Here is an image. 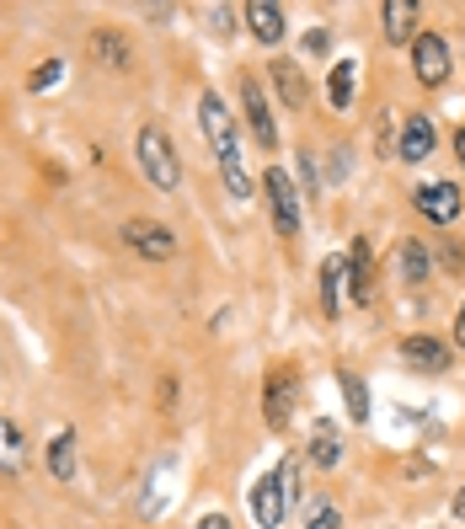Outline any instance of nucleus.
Segmentation results:
<instances>
[{
    "instance_id": "29",
    "label": "nucleus",
    "mask_w": 465,
    "mask_h": 529,
    "mask_svg": "<svg viewBox=\"0 0 465 529\" xmlns=\"http://www.w3.org/2000/svg\"><path fill=\"white\" fill-rule=\"evenodd\" d=\"M455 155H460V166H465V129L455 134Z\"/></svg>"
},
{
    "instance_id": "1",
    "label": "nucleus",
    "mask_w": 465,
    "mask_h": 529,
    "mask_svg": "<svg viewBox=\"0 0 465 529\" xmlns=\"http://www.w3.org/2000/svg\"><path fill=\"white\" fill-rule=\"evenodd\" d=\"M198 123H204V134H209V145H214V161H220V177H225L230 198H252V177H246V166H241L236 123H230V107L214 97V91L198 102Z\"/></svg>"
},
{
    "instance_id": "27",
    "label": "nucleus",
    "mask_w": 465,
    "mask_h": 529,
    "mask_svg": "<svg viewBox=\"0 0 465 529\" xmlns=\"http://www.w3.org/2000/svg\"><path fill=\"white\" fill-rule=\"evenodd\" d=\"M193 529H230V519H225V513H204V519H198Z\"/></svg>"
},
{
    "instance_id": "3",
    "label": "nucleus",
    "mask_w": 465,
    "mask_h": 529,
    "mask_svg": "<svg viewBox=\"0 0 465 529\" xmlns=\"http://www.w3.org/2000/svg\"><path fill=\"white\" fill-rule=\"evenodd\" d=\"M118 236H123V246H129V252L150 257V262H166V257L177 252V230L161 225V220H123Z\"/></svg>"
},
{
    "instance_id": "6",
    "label": "nucleus",
    "mask_w": 465,
    "mask_h": 529,
    "mask_svg": "<svg viewBox=\"0 0 465 529\" xmlns=\"http://www.w3.org/2000/svg\"><path fill=\"white\" fill-rule=\"evenodd\" d=\"M412 70H417V81H423V86H444V75H449V43L439 33H417Z\"/></svg>"
},
{
    "instance_id": "2",
    "label": "nucleus",
    "mask_w": 465,
    "mask_h": 529,
    "mask_svg": "<svg viewBox=\"0 0 465 529\" xmlns=\"http://www.w3.org/2000/svg\"><path fill=\"white\" fill-rule=\"evenodd\" d=\"M134 155H139V166H145L150 188L172 193L177 182H182V155H177V145H172V134H166V129L145 123V129H139V139H134Z\"/></svg>"
},
{
    "instance_id": "16",
    "label": "nucleus",
    "mask_w": 465,
    "mask_h": 529,
    "mask_svg": "<svg viewBox=\"0 0 465 529\" xmlns=\"http://www.w3.org/2000/svg\"><path fill=\"white\" fill-rule=\"evenodd\" d=\"M353 91H359V65H353V59H337V65H332V81H327V102L337 107V113H348V107H353Z\"/></svg>"
},
{
    "instance_id": "19",
    "label": "nucleus",
    "mask_w": 465,
    "mask_h": 529,
    "mask_svg": "<svg viewBox=\"0 0 465 529\" xmlns=\"http://www.w3.org/2000/svg\"><path fill=\"white\" fill-rule=\"evenodd\" d=\"M343 278H348V257H327L321 262V310L337 321V300H343Z\"/></svg>"
},
{
    "instance_id": "23",
    "label": "nucleus",
    "mask_w": 465,
    "mask_h": 529,
    "mask_svg": "<svg viewBox=\"0 0 465 529\" xmlns=\"http://www.w3.org/2000/svg\"><path fill=\"white\" fill-rule=\"evenodd\" d=\"M401 278H407V284H423V278H428V252H423V241H407V246H401Z\"/></svg>"
},
{
    "instance_id": "30",
    "label": "nucleus",
    "mask_w": 465,
    "mask_h": 529,
    "mask_svg": "<svg viewBox=\"0 0 465 529\" xmlns=\"http://www.w3.org/2000/svg\"><path fill=\"white\" fill-rule=\"evenodd\" d=\"M455 519H465V492H455Z\"/></svg>"
},
{
    "instance_id": "26",
    "label": "nucleus",
    "mask_w": 465,
    "mask_h": 529,
    "mask_svg": "<svg viewBox=\"0 0 465 529\" xmlns=\"http://www.w3.org/2000/svg\"><path fill=\"white\" fill-rule=\"evenodd\" d=\"M327 33H321V27H316V33H305V54H327Z\"/></svg>"
},
{
    "instance_id": "17",
    "label": "nucleus",
    "mask_w": 465,
    "mask_h": 529,
    "mask_svg": "<svg viewBox=\"0 0 465 529\" xmlns=\"http://www.w3.org/2000/svg\"><path fill=\"white\" fill-rule=\"evenodd\" d=\"M0 471H11V476L27 471V439L11 417H0Z\"/></svg>"
},
{
    "instance_id": "25",
    "label": "nucleus",
    "mask_w": 465,
    "mask_h": 529,
    "mask_svg": "<svg viewBox=\"0 0 465 529\" xmlns=\"http://www.w3.org/2000/svg\"><path fill=\"white\" fill-rule=\"evenodd\" d=\"M305 529H343V513H337V508L327 503V508H316V519H310Z\"/></svg>"
},
{
    "instance_id": "15",
    "label": "nucleus",
    "mask_w": 465,
    "mask_h": 529,
    "mask_svg": "<svg viewBox=\"0 0 465 529\" xmlns=\"http://www.w3.org/2000/svg\"><path fill=\"white\" fill-rule=\"evenodd\" d=\"M396 155H401V161H428V155H433V123L428 118H407V123H401Z\"/></svg>"
},
{
    "instance_id": "8",
    "label": "nucleus",
    "mask_w": 465,
    "mask_h": 529,
    "mask_svg": "<svg viewBox=\"0 0 465 529\" xmlns=\"http://www.w3.org/2000/svg\"><path fill=\"white\" fill-rule=\"evenodd\" d=\"M241 107H246V123H252V139L262 150H278V123H273V113H268V97H262V86L246 75L241 81Z\"/></svg>"
},
{
    "instance_id": "28",
    "label": "nucleus",
    "mask_w": 465,
    "mask_h": 529,
    "mask_svg": "<svg viewBox=\"0 0 465 529\" xmlns=\"http://www.w3.org/2000/svg\"><path fill=\"white\" fill-rule=\"evenodd\" d=\"M455 342L465 348V305H460V316H455Z\"/></svg>"
},
{
    "instance_id": "11",
    "label": "nucleus",
    "mask_w": 465,
    "mask_h": 529,
    "mask_svg": "<svg viewBox=\"0 0 465 529\" xmlns=\"http://www.w3.org/2000/svg\"><path fill=\"white\" fill-rule=\"evenodd\" d=\"M401 359H407L412 369H428V375H439V369H449V348H444V342L439 337H407V342H401Z\"/></svg>"
},
{
    "instance_id": "5",
    "label": "nucleus",
    "mask_w": 465,
    "mask_h": 529,
    "mask_svg": "<svg viewBox=\"0 0 465 529\" xmlns=\"http://www.w3.org/2000/svg\"><path fill=\"white\" fill-rule=\"evenodd\" d=\"M246 503H252V519L262 529H278L284 524V508H289V492H284V471H268L252 481V492H246Z\"/></svg>"
},
{
    "instance_id": "20",
    "label": "nucleus",
    "mask_w": 465,
    "mask_h": 529,
    "mask_svg": "<svg viewBox=\"0 0 465 529\" xmlns=\"http://www.w3.org/2000/svg\"><path fill=\"white\" fill-rule=\"evenodd\" d=\"M273 81H278V97H284V107H305V75L289 65V59H273Z\"/></svg>"
},
{
    "instance_id": "13",
    "label": "nucleus",
    "mask_w": 465,
    "mask_h": 529,
    "mask_svg": "<svg viewBox=\"0 0 465 529\" xmlns=\"http://www.w3.org/2000/svg\"><path fill=\"white\" fill-rule=\"evenodd\" d=\"M337 460H343V439H337V423H332V417H321V423L310 428V465L332 471Z\"/></svg>"
},
{
    "instance_id": "14",
    "label": "nucleus",
    "mask_w": 465,
    "mask_h": 529,
    "mask_svg": "<svg viewBox=\"0 0 465 529\" xmlns=\"http://www.w3.org/2000/svg\"><path fill=\"white\" fill-rule=\"evenodd\" d=\"M91 59L97 65H107V70H129V43H123V33H113V27H97L91 33Z\"/></svg>"
},
{
    "instance_id": "21",
    "label": "nucleus",
    "mask_w": 465,
    "mask_h": 529,
    "mask_svg": "<svg viewBox=\"0 0 465 529\" xmlns=\"http://www.w3.org/2000/svg\"><path fill=\"white\" fill-rule=\"evenodd\" d=\"M337 385H343V401H348L353 423H369V385L353 375V369H337Z\"/></svg>"
},
{
    "instance_id": "24",
    "label": "nucleus",
    "mask_w": 465,
    "mask_h": 529,
    "mask_svg": "<svg viewBox=\"0 0 465 529\" xmlns=\"http://www.w3.org/2000/svg\"><path fill=\"white\" fill-rule=\"evenodd\" d=\"M65 81V59H49V65H38L33 75H27V91H49Z\"/></svg>"
},
{
    "instance_id": "12",
    "label": "nucleus",
    "mask_w": 465,
    "mask_h": 529,
    "mask_svg": "<svg viewBox=\"0 0 465 529\" xmlns=\"http://www.w3.org/2000/svg\"><path fill=\"white\" fill-rule=\"evenodd\" d=\"M385 38L391 43H417V17H423V11H417V0H385Z\"/></svg>"
},
{
    "instance_id": "7",
    "label": "nucleus",
    "mask_w": 465,
    "mask_h": 529,
    "mask_svg": "<svg viewBox=\"0 0 465 529\" xmlns=\"http://www.w3.org/2000/svg\"><path fill=\"white\" fill-rule=\"evenodd\" d=\"M412 204H417V214L423 220H433V225H449V220H460V188L455 182H428V188H417L412 193Z\"/></svg>"
},
{
    "instance_id": "22",
    "label": "nucleus",
    "mask_w": 465,
    "mask_h": 529,
    "mask_svg": "<svg viewBox=\"0 0 465 529\" xmlns=\"http://www.w3.org/2000/svg\"><path fill=\"white\" fill-rule=\"evenodd\" d=\"M49 471L54 481H75V433H54V444H49Z\"/></svg>"
},
{
    "instance_id": "18",
    "label": "nucleus",
    "mask_w": 465,
    "mask_h": 529,
    "mask_svg": "<svg viewBox=\"0 0 465 529\" xmlns=\"http://www.w3.org/2000/svg\"><path fill=\"white\" fill-rule=\"evenodd\" d=\"M246 22H252V38H262V43L284 38V11L268 6V0H252V6H246Z\"/></svg>"
},
{
    "instance_id": "10",
    "label": "nucleus",
    "mask_w": 465,
    "mask_h": 529,
    "mask_svg": "<svg viewBox=\"0 0 465 529\" xmlns=\"http://www.w3.org/2000/svg\"><path fill=\"white\" fill-rule=\"evenodd\" d=\"M348 289H353L359 305L375 300V262H369V241L364 236L353 241V252H348Z\"/></svg>"
},
{
    "instance_id": "4",
    "label": "nucleus",
    "mask_w": 465,
    "mask_h": 529,
    "mask_svg": "<svg viewBox=\"0 0 465 529\" xmlns=\"http://www.w3.org/2000/svg\"><path fill=\"white\" fill-rule=\"evenodd\" d=\"M262 188H268V204H273V225L278 236H300V198H294V177L284 166H273L268 177H262Z\"/></svg>"
},
{
    "instance_id": "9",
    "label": "nucleus",
    "mask_w": 465,
    "mask_h": 529,
    "mask_svg": "<svg viewBox=\"0 0 465 529\" xmlns=\"http://www.w3.org/2000/svg\"><path fill=\"white\" fill-rule=\"evenodd\" d=\"M289 407H294V375H289V369H273V375H268V396H262V417H268V428H289Z\"/></svg>"
}]
</instances>
